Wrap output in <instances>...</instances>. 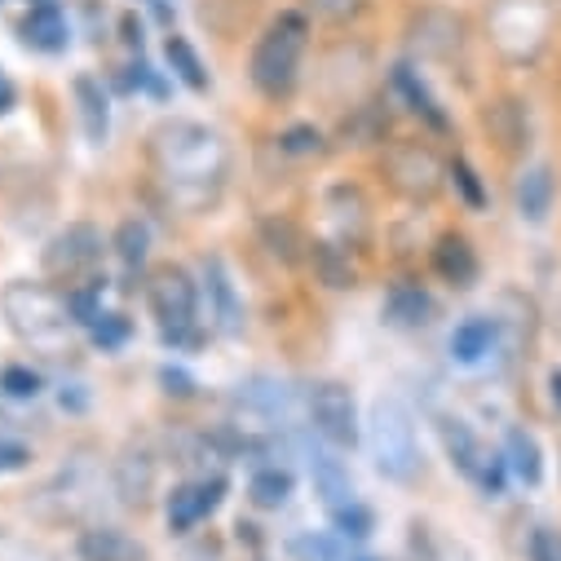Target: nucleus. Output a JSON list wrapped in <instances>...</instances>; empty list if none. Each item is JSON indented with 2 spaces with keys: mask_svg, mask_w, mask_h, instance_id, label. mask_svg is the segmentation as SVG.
<instances>
[{
  "mask_svg": "<svg viewBox=\"0 0 561 561\" xmlns=\"http://www.w3.org/2000/svg\"><path fill=\"white\" fill-rule=\"evenodd\" d=\"M151 160L169 195L186 208H204L217 199L226 182L230 151L221 142V133L195 119H164L151 133Z\"/></svg>",
  "mask_w": 561,
  "mask_h": 561,
  "instance_id": "nucleus-1",
  "label": "nucleus"
},
{
  "mask_svg": "<svg viewBox=\"0 0 561 561\" xmlns=\"http://www.w3.org/2000/svg\"><path fill=\"white\" fill-rule=\"evenodd\" d=\"M306 49H310V19L306 14H278L265 27V36L256 41V49H252V62H248L252 84L265 98L288 93L297 84V76H301Z\"/></svg>",
  "mask_w": 561,
  "mask_h": 561,
  "instance_id": "nucleus-2",
  "label": "nucleus"
},
{
  "mask_svg": "<svg viewBox=\"0 0 561 561\" xmlns=\"http://www.w3.org/2000/svg\"><path fill=\"white\" fill-rule=\"evenodd\" d=\"M557 27V0H491L486 32L508 62H535Z\"/></svg>",
  "mask_w": 561,
  "mask_h": 561,
  "instance_id": "nucleus-3",
  "label": "nucleus"
},
{
  "mask_svg": "<svg viewBox=\"0 0 561 561\" xmlns=\"http://www.w3.org/2000/svg\"><path fill=\"white\" fill-rule=\"evenodd\" d=\"M0 314H5L10 332L32 341V345H49L67 332V323L76 319L71 314V301L49 288V284H32V278H14V284L0 293Z\"/></svg>",
  "mask_w": 561,
  "mask_h": 561,
  "instance_id": "nucleus-4",
  "label": "nucleus"
},
{
  "mask_svg": "<svg viewBox=\"0 0 561 561\" xmlns=\"http://www.w3.org/2000/svg\"><path fill=\"white\" fill-rule=\"evenodd\" d=\"M367 438H371V460L389 482H411L420 469V443H415V420L402 398L385 393L371 402L367 420Z\"/></svg>",
  "mask_w": 561,
  "mask_h": 561,
  "instance_id": "nucleus-5",
  "label": "nucleus"
},
{
  "mask_svg": "<svg viewBox=\"0 0 561 561\" xmlns=\"http://www.w3.org/2000/svg\"><path fill=\"white\" fill-rule=\"evenodd\" d=\"M407 54L420 62H447L465 49V19L447 5H425L407 19Z\"/></svg>",
  "mask_w": 561,
  "mask_h": 561,
  "instance_id": "nucleus-6",
  "label": "nucleus"
},
{
  "mask_svg": "<svg viewBox=\"0 0 561 561\" xmlns=\"http://www.w3.org/2000/svg\"><path fill=\"white\" fill-rule=\"evenodd\" d=\"M385 178L402 199H434L447 182L443 160L425 147V142H398L385 151Z\"/></svg>",
  "mask_w": 561,
  "mask_h": 561,
  "instance_id": "nucleus-7",
  "label": "nucleus"
},
{
  "mask_svg": "<svg viewBox=\"0 0 561 561\" xmlns=\"http://www.w3.org/2000/svg\"><path fill=\"white\" fill-rule=\"evenodd\" d=\"M147 297H151V310H156L164 336H169V341H186V332H191V323H195V306H199L191 274L178 270V265L156 270Z\"/></svg>",
  "mask_w": 561,
  "mask_h": 561,
  "instance_id": "nucleus-8",
  "label": "nucleus"
},
{
  "mask_svg": "<svg viewBox=\"0 0 561 561\" xmlns=\"http://www.w3.org/2000/svg\"><path fill=\"white\" fill-rule=\"evenodd\" d=\"M310 407V425L319 438H328L332 447H354L358 443V407L354 393L341 380H319L306 398Z\"/></svg>",
  "mask_w": 561,
  "mask_h": 561,
  "instance_id": "nucleus-9",
  "label": "nucleus"
},
{
  "mask_svg": "<svg viewBox=\"0 0 561 561\" xmlns=\"http://www.w3.org/2000/svg\"><path fill=\"white\" fill-rule=\"evenodd\" d=\"M45 274L49 278H80L102 261V230L89 221H71L67 230H58L45 248Z\"/></svg>",
  "mask_w": 561,
  "mask_h": 561,
  "instance_id": "nucleus-10",
  "label": "nucleus"
},
{
  "mask_svg": "<svg viewBox=\"0 0 561 561\" xmlns=\"http://www.w3.org/2000/svg\"><path fill=\"white\" fill-rule=\"evenodd\" d=\"M221 491H226V478H204V482H186L169 495V530L173 535H186L195 530L217 504H221Z\"/></svg>",
  "mask_w": 561,
  "mask_h": 561,
  "instance_id": "nucleus-11",
  "label": "nucleus"
},
{
  "mask_svg": "<svg viewBox=\"0 0 561 561\" xmlns=\"http://www.w3.org/2000/svg\"><path fill=\"white\" fill-rule=\"evenodd\" d=\"M151 491H156V456H151L142 443H133V447H124V456L115 460V495H119V504H128V508H142Z\"/></svg>",
  "mask_w": 561,
  "mask_h": 561,
  "instance_id": "nucleus-12",
  "label": "nucleus"
},
{
  "mask_svg": "<svg viewBox=\"0 0 561 561\" xmlns=\"http://www.w3.org/2000/svg\"><path fill=\"white\" fill-rule=\"evenodd\" d=\"M482 124H486V133L500 142V151H508V156L522 151V147H530V111L517 98L491 102L486 115H482Z\"/></svg>",
  "mask_w": 561,
  "mask_h": 561,
  "instance_id": "nucleus-13",
  "label": "nucleus"
},
{
  "mask_svg": "<svg viewBox=\"0 0 561 561\" xmlns=\"http://www.w3.org/2000/svg\"><path fill=\"white\" fill-rule=\"evenodd\" d=\"M80 557L84 561H147V548L115 526H93L80 535Z\"/></svg>",
  "mask_w": 561,
  "mask_h": 561,
  "instance_id": "nucleus-14",
  "label": "nucleus"
},
{
  "mask_svg": "<svg viewBox=\"0 0 561 561\" xmlns=\"http://www.w3.org/2000/svg\"><path fill=\"white\" fill-rule=\"evenodd\" d=\"M552 195H557V182H552V169L548 164H530L517 186H513V199H517V213L526 221H543L552 213Z\"/></svg>",
  "mask_w": 561,
  "mask_h": 561,
  "instance_id": "nucleus-15",
  "label": "nucleus"
},
{
  "mask_svg": "<svg viewBox=\"0 0 561 561\" xmlns=\"http://www.w3.org/2000/svg\"><path fill=\"white\" fill-rule=\"evenodd\" d=\"M434 270L447 278L456 288H469L478 278V252L469 248L465 234H443L438 248H434Z\"/></svg>",
  "mask_w": 561,
  "mask_h": 561,
  "instance_id": "nucleus-16",
  "label": "nucleus"
},
{
  "mask_svg": "<svg viewBox=\"0 0 561 561\" xmlns=\"http://www.w3.org/2000/svg\"><path fill=\"white\" fill-rule=\"evenodd\" d=\"M239 402H243L256 420H288V411H293V393H288V385L265 380V376L239 385Z\"/></svg>",
  "mask_w": 561,
  "mask_h": 561,
  "instance_id": "nucleus-17",
  "label": "nucleus"
},
{
  "mask_svg": "<svg viewBox=\"0 0 561 561\" xmlns=\"http://www.w3.org/2000/svg\"><path fill=\"white\" fill-rule=\"evenodd\" d=\"M434 314V301L425 288H415V284H398L389 297H385V319L393 328H425Z\"/></svg>",
  "mask_w": 561,
  "mask_h": 561,
  "instance_id": "nucleus-18",
  "label": "nucleus"
},
{
  "mask_svg": "<svg viewBox=\"0 0 561 561\" xmlns=\"http://www.w3.org/2000/svg\"><path fill=\"white\" fill-rule=\"evenodd\" d=\"M443 447H447V456H451V465L460 469V473H469V478H478V469H482V460H486V451H482V443H478V434L465 425V420H443Z\"/></svg>",
  "mask_w": 561,
  "mask_h": 561,
  "instance_id": "nucleus-19",
  "label": "nucleus"
},
{
  "mask_svg": "<svg viewBox=\"0 0 561 561\" xmlns=\"http://www.w3.org/2000/svg\"><path fill=\"white\" fill-rule=\"evenodd\" d=\"M495 336H500V323H495V319H465V323L451 332V354H456L460 363H478V358L491 354Z\"/></svg>",
  "mask_w": 561,
  "mask_h": 561,
  "instance_id": "nucleus-20",
  "label": "nucleus"
},
{
  "mask_svg": "<svg viewBox=\"0 0 561 561\" xmlns=\"http://www.w3.org/2000/svg\"><path fill=\"white\" fill-rule=\"evenodd\" d=\"M504 465L526 482V486H535L539 478H543V460H539V443L526 434V430H513L508 434V443H504Z\"/></svg>",
  "mask_w": 561,
  "mask_h": 561,
  "instance_id": "nucleus-21",
  "label": "nucleus"
},
{
  "mask_svg": "<svg viewBox=\"0 0 561 561\" xmlns=\"http://www.w3.org/2000/svg\"><path fill=\"white\" fill-rule=\"evenodd\" d=\"M76 102H80L84 137H89V142H102V137H106V93H102V84L80 76L76 80Z\"/></svg>",
  "mask_w": 561,
  "mask_h": 561,
  "instance_id": "nucleus-22",
  "label": "nucleus"
},
{
  "mask_svg": "<svg viewBox=\"0 0 561 561\" xmlns=\"http://www.w3.org/2000/svg\"><path fill=\"white\" fill-rule=\"evenodd\" d=\"M23 32H27V45L49 49V54L67 45V23H62V14H58L54 5H36V10L27 14V23H23Z\"/></svg>",
  "mask_w": 561,
  "mask_h": 561,
  "instance_id": "nucleus-23",
  "label": "nucleus"
},
{
  "mask_svg": "<svg viewBox=\"0 0 561 561\" xmlns=\"http://www.w3.org/2000/svg\"><path fill=\"white\" fill-rule=\"evenodd\" d=\"M310 261H314V274L323 278L328 288H354V265H350V252L336 248V243H314L310 248Z\"/></svg>",
  "mask_w": 561,
  "mask_h": 561,
  "instance_id": "nucleus-24",
  "label": "nucleus"
},
{
  "mask_svg": "<svg viewBox=\"0 0 561 561\" xmlns=\"http://www.w3.org/2000/svg\"><path fill=\"white\" fill-rule=\"evenodd\" d=\"M248 495H252L256 508H278V504H288V495H293V473H288V469H278V465L256 469Z\"/></svg>",
  "mask_w": 561,
  "mask_h": 561,
  "instance_id": "nucleus-25",
  "label": "nucleus"
},
{
  "mask_svg": "<svg viewBox=\"0 0 561 561\" xmlns=\"http://www.w3.org/2000/svg\"><path fill=\"white\" fill-rule=\"evenodd\" d=\"M164 54H169V62H173V71L182 76V84H191L195 93H204L208 89V71H204V62H199V54L182 41V36H169V45H164Z\"/></svg>",
  "mask_w": 561,
  "mask_h": 561,
  "instance_id": "nucleus-26",
  "label": "nucleus"
},
{
  "mask_svg": "<svg viewBox=\"0 0 561 561\" xmlns=\"http://www.w3.org/2000/svg\"><path fill=\"white\" fill-rule=\"evenodd\" d=\"M208 293H213V301H217V323H221V332H234V328H239V306H234L230 278H226V270H221L217 256L208 261Z\"/></svg>",
  "mask_w": 561,
  "mask_h": 561,
  "instance_id": "nucleus-27",
  "label": "nucleus"
},
{
  "mask_svg": "<svg viewBox=\"0 0 561 561\" xmlns=\"http://www.w3.org/2000/svg\"><path fill=\"white\" fill-rule=\"evenodd\" d=\"M393 89H398V93L411 102V111H415V115H425L434 128H443V124H447V119H443V111L434 106V98L425 93V84H415L411 67H398V71H393Z\"/></svg>",
  "mask_w": 561,
  "mask_h": 561,
  "instance_id": "nucleus-28",
  "label": "nucleus"
},
{
  "mask_svg": "<svg viewBox=\"0 0 561 561\" xmlns=\"http://www.w3.org/2000/svg\"><path fill=\"white\" fill-rule=\"evenodd\" d=\"M363 10H367V0H301V14L314 23H328V27H341V23L358 19Z\"/></svg>",
  "mask_w": 561,
  "mask_h": 561,
  "instance_id": "nucleus-29",
  "label": "nucleus"
},
{
  "mask_svg": "<svg viewBox=\"0 0 561 561\" xmlns=\"http://www.w3.org/2000/svg\"><path fill=\"white\" fill-rule=\"evenodd\" d=\"M147 248H151V234H147L142 221H124V226L115 230V256H119L128 270H137V265L147 261Z\"/></svg>",
  "mask_w": 561,
  "mask_h": 561,
  "instance_id": "nucleus-30",
  "label": "nucleus"
},
{
  "mask_svg": "<svg viewBox=\"0 0 561 561\" xmlns=\"http://www.w3.org/2000/svg\"><path fill=\"white\" fill-rule=\"evenodd\" d=\"M314 482H319V491H323V500L332 508H341V504L354 500V486H350V478H345V469L336 460H319L314 465Z\"/></svg>",
  "mask_w": 561,
  "mask_h": 561,
  "instance_id": "nucleus-31",
  "label": "nucleus"
},
{
  "mask_svg": "<svg viewBox=\"0 0 561 561\" xmlns=\"http://www.w3.org/2000/svg\"><path fill=\"white\" fill-rule=\"evenodd\" d=\"M350 115L354 119H345V137L354 147H367V142H376V137L385 133V119L371 106H350Z\"/></svg>",
  "mask_w": 561,
  "mask_h": 561,
  "instance_id": "nucleus-32",
  "label": "nucleus"
},
{
  "mask_svg": "<svg viewBox=\"0 0 561 561\" xmlns=\"http://www.w3.org/2000/svg\"><path fill=\"white\" fill-rule=\"evenodd\" d=\"M332 517H336V530H341V535H354V539L371 535V513H367L358 500H350V504L332 508Z\"/></svg>",
  "mask_w": 561,
  "mask_h": 561,
  "instance_id": "nucleus-33",
  "label": "nucleus"
},
{
  "mask_svg": "<svg viewBox=\"0 0 561 561\" xmlns=\"http://www.w3.org/2000/svg\"><path fill=\"white\" fill-rule=\"evenodd\" d=\"M0 389H5L10 398H36L41 393V376L32 367H5L0 371Z\"/></svg>",
  "mask_w": 561,
  "mask_h": 561,
  "instance_id": "nucleus-34",
  "label": "nucleus"
},
{
  "mask_svg": "<svg viewBox=\"0 0 561 561\" xmlns=\"http://www.w3.org/2000/svg\"><path fill=\"white\" fill-rule=\"evenodd\" d=\"M451 178H456V186H460V195H465L469 208H486V191H482V182H478V173H473L469 160H456L451 164Z\"/></svg>",
  "mask_w": 561,
  "mask_h": 561,
  "instance_id": "nucleus-35",
  "label": "nucleus"
},
{
  "mask_svg": "<svg viewBox=\"0 0 561 561\" xmlns=\"http://www.w3.org/2000/svg\"><path fill=\"white\" fill-rule=\"evenodd\" d=\"M124 336H128V319H119V314H98V319H93V341H98L102 350L124 345Z\"/></svg>",
  "mask_w": 561,
  "mask_h": 561,
  "instance_id": "nucleus-36",
  "label": "nucleus"
},
{
  "mask_svg": "<svg viewBox=\"0 0 561 561\" xmlns=\"http://www.w3.org/2000/svg\"><path fill=\"white\" fill-rule=\"evenodd\" d=\"M278 147H284L288 156H314L319 151V133L310 124H297V128H288L284 137H278Z\"/></svg>",
  "mask_w": 561,
  "mask_h": 561,
  "instance_id": "nucleus-37",
  "label": "nucleus"
},
{
  "mask_svg": "<svg viewBox=\"0 0 561 561\" xmlns=\"http://www.w3.org/2000/svg\"><path fill=\"white\" fill-rule=\"evenodd\" d=\"M504 469H508V465H504V456H486L473 482H478L486 495H500V491H504Z\"/></svg>",
  "mask_w": 561,
  "mask_h": 561,
  "instance_id": "nucleus-38",
  "label": "nucleus"
},
{
  "mask_svg": "<svg viewBox=\"0 0 561 561\" xmlns=\"http://www.w3.org/2000/svg\"><path fill=\"white\" fill-rule=\"evenodd\" d=\"M530 561H561V535H552V530H535L530 535Z\"/></svg>",
  "mask_w": 561,
  "mask_h": 561,
  "instance_id": "nucleus-39",
  "label": "nucleus"
},
{
  "mask_svg": "<svg viewBox=\"0 0 561 561\" xmlns=\"http://www.w3.org/2000/svg\"><path fill=\"white\" fill-rule=\"evenodd\" d=\"M32 456H27V447H19V443H0V473H14V469H23Z\"/></svg>",
  "mask_w": 561,
  "mask_h": 561,
  "instance_id": "nucleus-40",
  "label": "nucleus"
},
{
  "mask_svg": "<svg viewBox=\"0 0 561 561\" xmlns=\"http://www.w3.org/2000/svg\"><path fill=\"white\" fill-rule=\"evenodd\" d=\"M14 106H19V89H14V80L5 71H0V115H10Z\"/></svg>",
  "mask_w": 561,
  "mask_h": 561,
  "instance_id": "nucleus-41",
  "label": "nucleus"
},
{
  "mask_svg": "<svg viewBox=\"0 0 561 561\" xmlns=\"http://www.w3.org/2000/svg\"><path fill=\"white\" fill-rule=\"evenodd\" d=\"M548 385H552V402H557V411H561V367L548 376Z\"/></svg>",
  "mask_w": 561,
  "mask_h": 561,
  "instance_id": "nucleus-42",
  "label": "nucleus"
}]
</instances>
